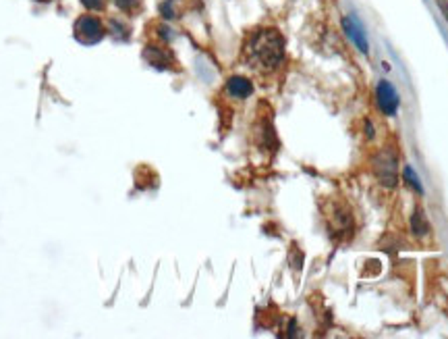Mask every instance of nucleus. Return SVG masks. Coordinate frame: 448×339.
<instances>
[{
  "label": "nucleus",
  "instance_id": "nucleus-1",
  "mask_svg": "<svg viewBox=\"0 0 448 339\" xmlns=\"http://www.w3.org/2000/svg\"><path fill=\"white\" fill-rule=\"evenodd\" d=\"M245 59L258 71H276L284 61V38L274 27L256 29L245 42Z\"/></svg>",
  "mask_w": 448,
  "mask_h": 339
},
{
  "label": "nucleus",
  "instance_id": "nucleus-2",
  "mask_svg": "<svg viewBox=\"0 0 448 339\" xmlns=\"http://www.w3.org/2000/svg\"><path fill=\"white\" fill-rule=\"evenodd\" d=\"M374 173H376L377 181L386 188H395L399 181V165H397V156L390 150H382L377 152L374 158Z\"/></svg>",
  "mask_w": 448,
  "mask_h": 339
},
{
  "label": "nucleus",
  "instance_id": "nucleus-3",
  "mask_svg": "<svg viewBox=\"0 0 448 339\" xmlns=\"http://www.w3.org/2000/svg\"><path fill=\"white\" fill-rule=\"evenodd\" d=\"M106 29L95 15H83L75 24V36L83 44H95L104 38Z\"/></svg>",
  "mask_w": 448,
  "mask_h": 339
},
{
  "label": "nucleus",
  "instance_id": "nucleus-4",
  "mask_svg": "<svg viewBox=\"0 0 448 339\" xmlns=\"http://www.w3.org/2000/svg\"><path fill=\"white\" fill-rule=\"evenodd\" d=\"M376 98L377 106H380V111H382L384 115H388V117L397 115V111H399V94H397V90L392 88L390 81L382 79V81L377 84Z\"/></svg>",
  "mask_w": 448,
  "mask_h": 339
},
{
  "label": "nucleus",
  "instance_id": "nucleus-5",
  "mask_svg": "<svg viewBox=\"0 0 448 339\" xmlns=\"http://www.w3.org/2000/svg\"><path fill=\"white\" fill-rule=\"evenodd\" d=\"M343 29H345L347 38L353 42L361 54H370V42L365 38V31H363V27H361V24L355 17H345L343 19Z\"/></svg>",
  "mask_w": 448,
  "mask_h": 339
},
{
  "label": "nucleus",
  "instance_id": "nucleus-6",
  "mask_svg": "<svg viewBox=\"0 0 448 339\" xmlns=\"http://www.w3.org/2000/svg\"><path fill=\"white\" fill-rule=\"evenodd\" d=\"M226 92L233 98H247L251 96V92H254V84L247 77L235 75L226 81Z\"/></svg>",
  "mask_w": 448,
  "mask_h": 339
},
{
  "label": "nucleus",
  "instance_id": "nucleus-7",
  "mask_svg": "<svg viewBox=\"0 0 448 339\" xmlns=\"http://www.w3.org/2000/svg\"><path fill=\"white\" fill-rule=\"evenodd\" d=\"M143 54H145V59H147L154 67H160V69H166L168 63H170V54H168L165 49H160V46H147Z\"/></svg>",
  "mask_w": 448,
  "mask_h": 339
},
{
  "label": "nucleus",
  "instance_id": "nucleus-8",
  "mask_svg": "<svg viewBox=\"0 0 448 339\" xmlns=\"http://www.w3.org/2000/svg\"><path fill=\"white\" fill-rule=\"evenodd\" d=\"M411 225H413L415 236H427V231H429V225H427V221H425L424 211H415Z\"/></svg>",
  "mask_w": 448,
  "mask_h": 339
},
{
  "label": "nucleus",
  "instance_id": "nucleus-9",
  "mask_svg": "<svg viewBox=\"0 0 448 339\" xmlns=\"http://www.w3.org/2000/svg\"><path fill=\"white\" fill-rule=\"evenodd\" d=\"M115 4H117V9H120L123 13H135V11H140V6H142V0H113Z\"/></svg>",
  "mask_w": 448,
  "mask_h": 339
},
{
  "label": "nucleus",
  "instance_id": "nucleus-10",
  "mask_svg": "<svg viewBox=\"0 0 448 339\" xmlns=\"http://www.w3.org/2000/svg\"><path fill=\"white\" fill-rule=\"evenodd\" d=\"M402 175H405V179H407V183L413 188V190H417L420 194L424 192V188H422V183H420V177L413 173V169L411 167H405V171H402Z\"/></svg>",
  "mask_w": 448,
  "mask_h": 339
},
{
  "label": "nucleus",
  "instance_id": "nucleus-11",
  "mask_svg": "<svg viewBox=\"0 0 448 339\" xmlns=\"http://www.w3.org/2000/svg\"><path fill=\"white\" fill-rule=\"evenodd\" d=\"M81 4H83L88 11H104L106 0H81Z\"/></svg>",
  "mask_w": 448,
  "mask_h": 339
},
{
  "label": "nucleus",
  "instance_id": "nucleus-12",
  "mask_svg": "<svg viewBox=\"0 0 448 339\" xmlns=\"http://www.w3.org/2000/svg\"><path fill=\"white\" fill-rule=\"evenodd\" d=\"M110 31H113L117 38H123V40L129 36V34H127V27H125V25H120L118 21H113V24H110Z\"/></svg>",
  "mask_w": 448,
  "mask_h": 339
},
{
  "label": "nucleus",
  "instance_id": "nucleus-13",
  "mask_svg": "<svg viewBox=\"0 0 448 339\" xmlns=\"http://www.w3.org/2000/svg\"><path fill=\"white\" fill-rule=\"evenodd\" d=\"M160 13L165 15L166 19H172V17H174V9H172V4H170L168 0L160 4Z\"/></svg>",
  "mask_w": 448,
  "mask_h": 339
}]
</instances>
